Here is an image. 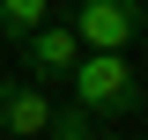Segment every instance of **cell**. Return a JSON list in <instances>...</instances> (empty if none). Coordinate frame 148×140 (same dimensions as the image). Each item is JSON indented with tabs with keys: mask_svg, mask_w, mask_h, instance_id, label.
Instances as JSON below:
<instances>
[{
	"mask_svg": "<svg viewBox=\"0 0 148 140\" xmlns=\"http://www.w3.org/2000/svg\"><path fill=\"white\" fill-rule=\"evenodd\" d=\"M52 22V0H0V37L8 44H22L30 30H45Z\"/></svg>",
	"mask_w": 148,
	"mask_h": 140,
	"instance_id": "cell-5",
	"label": "cell"
},
{
	"mask_svg": "<svg viewBox=\"0 0 148 140\" xmlns=\"http://www.w3.org/2000/svg\"><path fill=\"white\" fill-rule=\"evenodd\" d=\"M141 118H148V88H141Z\"/></svg>",
	"mask_w": 148,
	"mask_h": 140,
	"instance_id": "cell-7",
	"label": "cell"
},
{
	"mask_svg": "<svg viewBox=\"0 0 148 140\" xmlns=\"http://www.w3.org/2000/svg\"><path fill=\"white\" fill-rule=\"evenodd\" d=\"M45 140H104V133H96V118H82L74 103H59L52 125H45Z\"/></svg>",
	"mask_w": 148,
	"mask_h": 140,
	"instance_id": "cell-6",
	"label": "cell"
},
{
	"mask_svg": "<svg viewBox=\"0 0 148 140\" xmlns=\"http://www.w3.org/2000/svg\"><path fill=\"white\" fill-rule=\"evenodd\" d=\"M67 81H74V111H82V118H96V125L141 111V74H133L126 52H82Z\"/></svg>",
	"mask_w": 148,
	"mask_h": 140,
	"instance_id": "cell-1",
	"label": "cell"
},
{
	"mask_svg": "<svg viewBox=\"0 0 148 140\" xmlns=\"http://www.w3.org/2000/svg\"><path fill=\"white\" fill-rule=\"evenodd\" d=\"M52 96L37 81H0V133L8 140H45V125H52Z\"/></svg>",
	"mask_w": 148,
	"mask_h": 140,
	"instance_id": "cell-4",
	"label": "cell"
},
{
	"mask_svg": "<svg viewBox=\"0 0 148 140\" xmlns=\"http://www.w3.org/2000/svg\"><path fill=\"white\" fill-rule=\"evenodd\" d=\"M74 44L82 52H126L148 30V0H74Z\"/></svg>",
	"mask_w": 148,
	"mask_h": 140,
	"instance_id": "cell-2",
	"label": "cell"
},
{
	"mask_svg": "<svg viewBox=\"0 0 148 140\" xmlns=\"http://www.w3.org/2000/svg\"><path fill=\"white\" fill-rule=\"evenodd\" d=\"M74 59H82V44H74L67 22H45V30L22 37V67H30V81H37V88H45V81H67Z\"/></svg>",
	"mask_w": 148,
	"mask_h": 140,
	"instance_id": "cell-3",
	"label": "cell"
}]
</instances>
